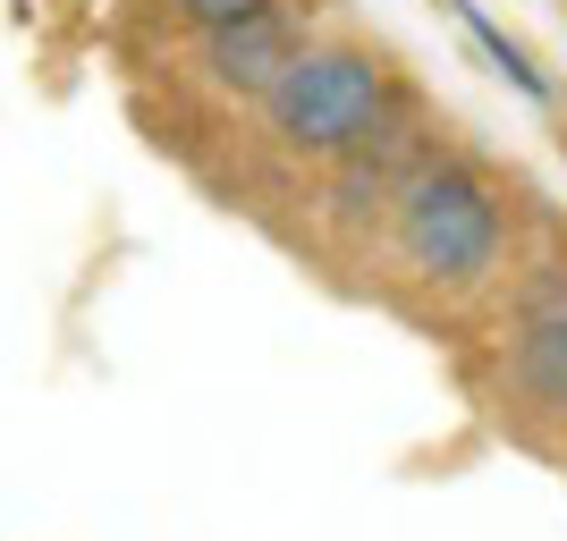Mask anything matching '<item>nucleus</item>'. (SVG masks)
<instances>
[{
  "label": "nucleus",
  "instance_id": "4",
  "mask_svg": "<svg viewBox=\"0 0 567 541\" xmlns=\"http://www.w3.org/2000/svg\"><path fill=\"white\" fill-rule=\"evenodd\" d=\"M517 373L534 398L567 406V305H543L534 313V330H525V347H517Z\"/></svg>",
  "mask_w": 567,
  "mask_h": 541
},
{
  "label": "nucleus",
  "instance_id": "1",
  "mask_svg": "<svg viewBox=\"0 0 567 541\" xmlns=\"http://www.w3.org/2000/svg\"><path fill=\"white\" fill-rule=\"evenodd\" d=\"M390 111H399V85H390V69L373 51H355V43H306L288 60V76L262 94L271 136L288 153H322V162L331 153H364L390 127Z\"/></svg>",
  "mask_w": 567,
  "mask_h": 541
},
{
  "label": "nucleus",
  "instance_id": "3",
  "mask_svg": "<svg viewBox=\"0 0 567 541\" xmlns=\"http://www.w3.org/2000/svg\"><path fill=\"white\" fill-rule=\"evenodd\" d=\"M297 51H306V34H297V18L271 0V9H255V18L213 25V34L195 43V69H204V85H213V94L262 102V94L288 76V60H297Z\"/></svg>",
  "mask_w": 567,
  "mask_h": 541
},
{
  "label": "nucleus",
  "instance_id": "5",
  "mask_svg": "<svg viewBox=\"0 0 567 541\" xmlns=\"http://www.w3.org/2000/svg\"><path fill=\"white\" fill-rule=\"evenodd\" d=\"M450 9H457V25H466L474 43H483V60H492V69L508 76V85H517L525 102H550V76L534 69V60H525V43H508V34H499V25L483 18V9H474V0H450Z\"/></svg>",
  "mask_w": 567,
  "mask_h": 541
},
{
  "label": "nucleus",
  "instance_id": "6",
  "mask_svg": "<svg viewBox=\"0 0 567 541\" xmlns=\"http://www.w3.org/2000/svg\"><path fill=\"white\" fill-rule=\"evenodd\" d=\"M178 25H195V34H213V25H229V18H255V9H271V0H162Z\"/></svg>",
  "mask_w": 567,
  "mask_h": 541
},
{
  "label": "nucleus",
  "instance_id": "2",
  "mask_svg": "<svg viewBox=\"0 0 567 541\" xmlns=\"http://www.w3.org/2000/svg\"><path fill=\"white\" fill-rule=\"evenodd\" d=\"M399 254L441 288H474L499 262V195L457 162H432L399 187Z\"/></svg>",
  "mask_w": 567,
  "mask_h": 541
}]
</instances>
